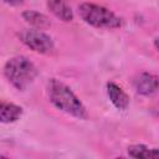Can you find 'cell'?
Returning <instances> with one entry per match:
<instances>
[{
  "label": "cell",
  "mask_w": 159,
  "mask_h": 159,
  "mask_svg": "<svg viewBox=\"0 0 159 159\" xmlns=\"http://www.w3.org/2000/svg\"><path fill=\"white\" fill-rule=\"evenodd\" d=\"M154 46L157 47V50L159 51V37H157L155 40H154Z\"/></svg>",
  "instance_id": "cell-12"
},
{
  "label": "cell",
  "mask_w": 159,
  "mask_h": 159,
  "mask_svg": "<svg viewBox=\"0 0 159 159\" xmlns=\"http://www.w3.org/2000/svg\"><path fill=\"white\" fill-rule=\"evenodd\" d=\"M128 154L132 158L159 159V148H148L143 144H134L128 147Z\"/></svg>",
  "instance_id": "cell-9"
},
{
  "label": "cell",
  "mask_w": 159,
  "mask_h": 159,
  "mask_svg": "<svg viewBox=\"0 0 159 159\" xmlns=\"http://www.w3.org/2000/svg\"><path fill=\"white\" fill-rule=\"evenodd\" d=\"M39 71L34 62L25 56H15L6 61L4 75L6 80L19 91H25L36 78Z\"/></svg>",
  "instance_id": "cell-2"
},
{
  "label": "cell",
  "mask_w": 159,
  "mask_h": 159,
  "mask_svg": "<svg viewBox=\"0 0 159 159\" xmlns=\"http://www.w3.org/2000/svg\"><path fill=\"white\" fill-rule=\"evenodd\" d=\"M78 14L86 24L97 29H118L123 24L122 19L113 11L92 2L81 4L78 6Z\"/></svg>",
  "instance_id": "cell-3"
},
{
  "label": "cell",
  "mask_w": 159,
  "mask_h": 159,
  "mask_svg": "<svg viewBox=\"0 0 159 159\" xmlns=\"http://www.w3.org/2000/svg\"><path fill=\"white\" fill-rule=\"evenodd\" d=\"M107 94H108L111 102L114 104L116 108L123 111L128 107V104H129L128 94L114 82H108L107 83Z\"/></svg>",
  "instance_id": "cell-6"
},
{
  "label": "cell",
  "mask_w": 159,
  "mask_h": 159,
  "mask_svg": "<svg viewBox=\"0 0 159 159\" xmlns=\"http://www.w3.org/2000/svg\"><path fill=\"white\" fill-rule=\"evenodd\" d=\"M47 7L57 19L62 21L68 22L73 20L72 9L66 0H47Z\"/></svg>",
  "instance_id": "cell-7"
},
{
  "label": "cell",
  "mask_w": 159,
  "mask_h": 159,
  "mask_svg": "<svg viewBox=\"0 0 159 159\" xmlns=\"http://www.w3.org/2000/svg\"><path fill=\"white\" fill-rule=\"evenodd\" d=\"M47 94L50 102L60 111L76 117L78 119H87L88 113L80 98L72 92V89L63 82L51 78L47 82Z\"/></svg>",
  "instance_id": "cell-1"
},
{
  "label": "cell",
  "mask_w": 159,
  "mask_h": 159,
  "mask_svg": "<svg viewBox=\"0 0 159 159\" xmlns=\"http://www.w3.org/2000/svg\"><path fill=\"white\" fill-rule=\"evenodd\" d=\"M2 1L11 5V6H17V5H21L24 2V0H2Z\"/></svg>",
  "instance_id": "cell-11"
},
{
  "label": "cell",
  "mask_w": 159,
  "mask_h": 159,
  "mask_svg": "<svg viewBox=\"0 0 159 159\" xmlns=\"http://www.w3.org/2000/svg\"><path fill=\"white\" fill-rule=\"evenodd\" d=\"M134 88L143 96L154 94L159 91V77L153 73L143 72L134 80Z\"/></svg>",
  "instance_id": "cell-5"
},
{
  "label": "cell",
  "mask_w": 159,
  "mask_h": 159,
  "mask_svg": "<svg viewBox=\"0 0 159 159\" xmlns=\"http://www.w3.org/2000/svg\"><path fill=\"white\" fill-rule=\"evenodd\" d=\"M22 17L27 24H30L31 26L37 27V29H42V27H45V26H47L50 24L48 19L43 14H41L39 11H35V10L24 11L22 12Z\"/></svg>",
  "instance_id": "cell-10"
},
{
  "label": "cell",
  "mask_w": 159,
  "mask_h": 159,
  "mask_svg": "<svg viewBox=\"0 0 159 159\" xmlns=\"http://www.w3.org/2000/svg\"><path fill=\"white\" fill-rule=\"evenodd\" d=\"M22 114V108L15 103L2 101L0 104V120L2 123L16 122Z\"/></svg>",
  "instance_id": "cell-8"
},
{
  "label": "cell",
  "mask_w": 159,
  "mask_h": 159,
  "mask_svg": "<svg viewBox=\"0 0 159 159\" xmlns=\"http://www.w3.org/2000/svg\"><path fill=\"white\" fill-rule=\"evenodd\" d=\"M19 37L22 43L37 53H50L55 48L52 39L39 29L22 30L19 34Z\"/></svg>",
  "instance_id": "cell-4"
}]
</instances>
